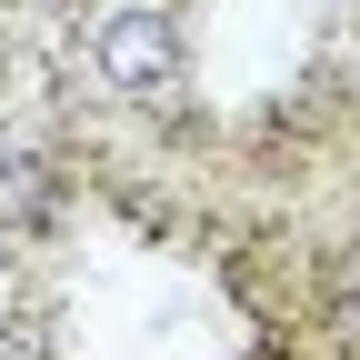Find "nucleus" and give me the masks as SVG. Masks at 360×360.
Returning <instances> with one entry per match:
<instances>
[{
	"label": "nucleus",
	"mask_w": 360,
	"mask_h": 360,
	"mask_svg": "<svg viewBox=\"0 0 360 360\" xmlns=\"http://www.w3.org/2000/svg\"><path fill=\"white\" fill-rule=\"evenodd\" d=\"M90 60H101L110 90H130V101H160V90L180 80V30H170V11H110L101 40H90Z\"/></svg>",
	"instance_id": "f257e3e1"
},
{
	"label": "nucleus",
	"mask_w": 360,
	"mask_h": 360,
	"mask_svg": "<svg viewBox=\"0 0 360 360\" xmlns=\"http://www.w3.org/2000/svg\"><path fill=\"white\" fill-rule=\"evenodd\" d=\"M30 210H40V160L0 150V220H30Z\"/></svg>",
	"instance_id": "f03ea898"
},
{
	"label": "nucleus",
	"mask_w": 360,
	"mask_h": 360,
	"mask_svg": "<svg viewBox=\"0 0 360 360\" xmlns=\"http://www.w3.org/2000/svg\"><path fill=\"white\" fill-rule=\"evenodd\" d=\"M340 310H350V330H360V260H350V290H340Z\"/></svg>",
	"instance_id": "7ed1b4c3"
}]
</instances>
